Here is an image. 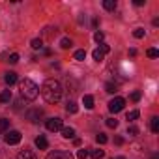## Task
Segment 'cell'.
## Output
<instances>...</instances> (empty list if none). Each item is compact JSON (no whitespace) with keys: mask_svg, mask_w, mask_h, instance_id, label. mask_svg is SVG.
<instances>
[{"mask_svg":"<svg viewBox=\"0 0 159 159\" xmlns=\"http://www.w3.org/2000/svg\"><path fill=\"white\" fill-rule=\"evenodd\" d=\"M62 84L60 81H56V79H47V81L43 83L41 86V96L47 103H58L62 99Z\"/></svg>","mask_w":159,"mask_h":159,"instance_id":"6da1fadb","label":"cell"},{"mask_svg":"<svg viewBox=\"0 0 159 159\" xmlns=\"http://www.w3.org/2000/svg\"><path fill=\"white\" fill-rule=\"evenodd\" d=\"M19 90H21V98L26 101H34L39 94V86L32 81V79H23L19 83Z\"/></svg>","mask_w":159,"mask_h":159,"instance_id":"7a4b0ae2","label":"cell"},{"mask_svg":"<svg viewBox=\"0 0 159 159\" xmlns=\"http://www.w3.org/2000/svg\"><path fill=\"white\" fill-rule=\"evenodd\" d=\"M124 107H125V99H124V98H114V99L109 101V111H111L112 114L124 111Z\"/></svg>","mask_w":159,"mask_h":159,"instance_id":"3957f363","label":"cell"},{"mask_svg":"<svg viewBox=\"0 0 159 159\" xmlns=\"http://www.w3.org/2000/svg\"><path fill=\"white\" fill-rule=\"evenodd\" d=\"M43 118V111L41 109H30V111H26V120L28 122H32V124H39V120Z\"/></svg>","mask_w":159,"mask_h":159,"instance_id":"277c9868","label":"cell"},{"mask_svg":"<svg viewBox=\"0 0 159 159\" xmlns=\"http://www.w3.org/2000/svg\"><path fill=\"white\" fill-rule=\"evenodd\" d=\"M21 139H23V135H21V131H8L6 133V137H4V140H6V144H10V146H13V144H19L21 142Z\"/></svg>","mask_w":159,"mask_h":159,"instance_id":"5b68a950","label":"cell"},{"mask_svg":"<svg viewBox=\"0 0 159 159\" xmlns=\"http://www.w3.org/2000/svg\"><path fill=\"white\" fill-rule=\"evenodd\" d=\"M45 125H47L49 131H60V129L64 127V125H62V118H49Z\"/></svg>","mask_w":159,"mask_h":159,"instance_id":"8992f818","label":"cell"},{"mask_svg":"<svg viewBox=\"0 0 159 159\" xmlns=\"http://www.w3.org/2000/svg\"><path fill=\"white\" fill-rule=\"evenodd\" d=\"M47 159H73V155L69 152H62V150H54L47 155Z\"/></svg>","mask_w":159,"mask_h":159,"instance_id":"52a82bcc","label":"cell"},{"mask_svg":"<svg viewBox=\"0 0 159 159\" xmlns=\"http://www.w3.org/2000/svg\"><path fill=\"white\" fill-rule=\"evenodd\" d=\"M15 159H38V157H36V153H34L32 150H23V152L17 153Z\"/></svg>","mask_w":159,"mask_h":159,"instance_id":"ba28073f","label":"cell"},{"mask_svg":"<svg viewBox=\"0 0 159 159\" xmlns=\"http://www.w3.org/2000/svg\"><path fill=\"white\" fill-rule=\"evenodd\" d=\"M4 81H6V84H8V86L15 84V83H17V73H13V71H8V73L4 75Z\"/></svg>","mask_w":159,"mask_h":159,"instance_id":"9c48e42d","label":"cell"},{"mask_svg":"<svg viewBox=\"0 0 159 159\" xmlns=\"http://www.w3.org/2000/svg\"><path fill=\"white\" fill-rule=\"evenodd\" d=\"M36 146H38L39 150H47V148H49V140H47L43 135H39V137L36 139Z\"/></svg>","mask_w":159,"mask_h":159,"instance_id":"30bf717a","label":"cell"},{"mask_svg":"<svg viewBox=\"0 0 159 159\" xmlns=\"http://www.w3.org/2000/svg\"><path fill=\"white\" fill-rule=\"evenodd\" d=\"M60 131H62V137L64 139H73L75 137V129L73 127H62Z\"/></svg>","mask_w":159,"mask_h":159,"instance_id":"8fae6325","label":"cell"},{"mask_svg":"<svg viewBox=\"0 0 159 159\" xmlns=\"http://www.w3.org/2000/svg\"><path fill=\"white\" fill-rule=\"evenodd\" d=\"M66 111H67L69 114H77L79 107H77V103H75V101H67V103H66Z\"/></svg>","mask_w":159,"mask_h":159,"instance_id":"7c38bea8","label":"cell"},{"mask_svg":"<svg viewBox=\"0 0 159 159\" xmlns=\"http://www.w3.org/2000/svg\"><path fill=\"white\" fill-rule=\"evenodd\" d=\"M150 127H152L153 133H159V116H152V120H150Z\"/></svg>","mask_w":159,"mask_h":159,"instance_id":"4fadbf2b","label":"cell"},{"mask_svg":"<svg viewBox=\"0 0 159 159\" xmlns=\"http://www.w3.org/2000/svg\"><path fill=\"white\" fill-rule=\"evenodd\" d=\"M11 101V90H4L0 94V103H10Z\"/></svg>","mask_w":159,"mask_h":159,"instance_id":"5bb4252c","label":"cell"},{"mask_svg":"<svg viewBox=\"0 0 159 159\" xmlns=\"http://www.w3.org/2000/svg\"><path fill=\"white\" fill-rule=\"evenodd\" d=\"M103 8L107 11H114L116 10V2H114V0H103Z\"/></svg>","mask_w":159,"mask_h":159,"instance_id":"9a60e30c","label":"cell"},{"mask_svg":"<svg viewBox=\"0 0 159 159\" xmlns=\"http://www.w3.org/2000/svg\"><path fill=\"white\" fill-rule=\"evenodd\" d=\"M10 129V120L8 118H0V133H6Z\"/></svg>","mask_w":159,"mask_h":159,"instance_id":"2e32d148","label":"cell"},{"mask_svg":"<svg viewBox=\"0 0 159 159\" xmlns=\"http://www.w3.org/2000/svg\"><path fill=\"white\" fill-rule=\"evenodd\" d=\"M83 105H84L86 109H94V98H92V96H84V98H83Z\"/></svg>","mask_w":159,"mask_h":159,"instance_id":"e0dca14e","label":"cell"},{"mask_svg":"<svg viewBox=\"0 0 159 159\" xmlns=\"http://www.w3.org/2000/svg\"><path fill=\"white\" fill-rule=\"evenodd\" d=\"M88 155H92L94 159H101V157H105V152L103 150H92V152H88Z\"/></svg>","mask_w":159,"mask_h":159,"instance_id":"ac0fdd59","label":"cell"},{"mask_svg":"<svg viewBox=\"0 0 159 159\" xmlns=\"http://www.w3.org/2000/svg\"><path fill=\"white\" fill-rule=\"evenodd\" d=\"M92 56H94V60H98V62H101V60L105 58V54H103V51H101V49H96V51L92 52Z\"/></svg>","mask_w":159,"mask_h":159,"instance_id":"d6986e66","label":"cell"},{"mask_svg":"<svg viewBox=\"0 0 159 159\" xmlns=\"http://www.w3.org/2000/svg\"><path fill=\"white\" fill-rule=\"evenodd\" d=\"M105 90H107L109 94H116V92H118V86H116L114 83H107V84H105Z\"/></svg>","mask_w":159,"mask_h":159,"instance_id":"ffe728a7","label":"cell"},{"mask_svg":"<svg viewBox=\"0 0 159 159\" xmlns=\"http://www.w3.org/2000/svg\"><path fill=\"white\" fill-rule=\"evenodd\" d=\"M129 137H137L139 135V127L137 125H127V131H125Z\"/></svg>","mask_w":159,"mask_h":159,"instance_id":"44dd1931","label":"cell"},{"mask_svg":"<svg viewBox=\"0 0 159 159\" xmlns=\"http://www.w3.org/2000/svg\"><path fill=\"white\" fill-rule=\"evenodd\" d=\"M71 45H73V41H71L69 38H62V41H60V47H62V49H69Z\"/></svg>","mask_w":159,"mask_h":159,"instance_id":"7402d4cb","label":"cell"},{"mask_svg":"<svg viewBox=\"0 0 159 159\" xmlns=\"http://www.w3.org/2000/svg\"><path fill=\"white\" fill-rule=\"evenodd\" d=\"M107 127L116 129V127H118V120H116V118H107Z\"/></svg>","mask_w":159,"mask_h":159,"instance_id":"603a6c76","label":"cell"},{"mask_svg":"<svg viewBox=\"0 0 159 159\" xmlns=\"http://www.w3.org/2000/svg\"><path fill=\"white\" fill-rule=\"evenodd\" d=\"M84 58H86V51L81 49V51H77V52H75V60L81 62V60H84Z\"/></svg>","mask_w":159,"mask_h":159,"instance_id":"cb8c5ba5","label":"cell"},{"mask_svg":"<svg viewBox=\"0 0 159 159\" xmlns=\"http://www.w3.org/2000/svg\"><path fill=\"white\" fill-rule=\"evenodd\" d=\"M139 116H140V112H139V111H131V112H127V120H129V122L137 120Z\"/></svg>","mask_w":159,"mask_h":159,"instance_id":"d4e9b609","label":"cell"},{"mask_svg":"<svg viewBox=\"0 0 159 159\" xmlns=\"http://www.w3.org/2000/svg\"><path fill=\"white\" fill-rule=\"evenodd\" d=\"M30 45H32V49H36V51H38V49H41V47H43V41H41V39H32V43H30Z\"/></svg>","mask_w":159,"mask_h":159,"instance_id":"484cf974","label":"cell"},{"mask_svg":"<svg viewBox=\"0 0 159 159\" xmlns=\"http://www.w3.org/2000/svg\"><path fill=\"white\" fill-rule=\"evenodd\" d=\"M146 56H148V58H157L159 52H157V49H148V51H146Z\"/></svg>","mask_w":159,"mask_h":159,"instance_id":"4316f807","label":"cell"},{"mask_svg":"<svg viewBox=\"0 0 159 159\" xmlns=\"http://www.w3.org/2000/svg\"><path fill=\"white\" fill-rule=\"evenodd\" d=\"M94 39H96V41H98V43H101V41H103V39H105V34H103V32H99V30H98V32H96V34H94Z\"/></svg>","mask_w":159,"mask_h":159,"instance_id":"83f0119b","label":"cell"},{"mask_svg":"<svg viewBox=\"0 0 159 159\" xmlns=\"http://www.w3.org/2000/svg\"><path fill=\"white\" fill-rule=\"evenodd\" d=\"M8 62H10V64H17V62H19V54H17V52H11L10 58H8Z\"/></svg>","mask_w":159,"mask_h":159,"instance_id":"f1b7e54d","label":"cell"},{"mask_svg":"<svg viewBox=\"0 0 159 159\" xmlns=\"http://www.w3.org/2000/svg\"><path fill=\"white\" fill-rule=\"evenodd\" d=\"M96 140L99 142V144H105L109 139H107V135H103V133H99V135H96Z\"/></svg>","mask_w":159,"mask_h":159,"instance_id":"f546056e","label":"cell"},{"mask_svg":"<svg viewBox=\"0 0 159 159\" xmlns=\"http://www.w3.org/2000/svg\"><path fill=\"white\" fill-rule=\"evenodd\" d=\"M77 157H79V159H86V157H88V150H84V148L79 150V152H77Z\"/></svg>","mask_w":159,"mask_h":159,"instance_id":"4dcf8cb0","label":"cell"},{"mask_svg":"<svg viewBox=\"0 0 159 159\" xmlns=\"http://www.w3.org/2000/svg\"><path fill=\"white\" fill-rule=\"evenodd\" d=\"M133 36H135V38H139V39H140V38H144V28H137V30L133 32Z\"/></svg>","mask_w":159,"mask_h":159,"instance_id":"1f68e13d","label":"cell"},{"mask_svg":"<svg viewBox=\"0 0 159 159\" xmlns=\"http://www.w3.org/2000/svg\"><path fill=\"white\" fill-rule=\"evenodd\" d=\"M131 99L133 101H140V92H133L131 94Z\"/></svg>","mask_w":159,"mask_h":159,"instance_id":"d6a6232c","label":"cell"},{"mask_svg":"<svg viewBox=\"0 0 159 159\" xmlns=\"http://www.w3.org/2000/svg\"><path fill=\"white\" fill-rule=\"evenodd\" d=\"M99 49L103 51V54H107V52L111 51V47H109V45H105V43H101V47H99Z\"/></svg>","mask_w":159,"mask_h":159,"instance_id":"836d02e7","label":"cell"},{"mask_svg":"<svg viewBox=\"0 0 159 159\" xmlns=\"http://www.w3.org/2000/svg\"><path fill=\"white\" fill-rule=\"evenodd\" d=\"M114 144H118V146L124 144V139H122V137H116V139H114Z\"/></svg>","mask_w":159,"mask_h":159,"instance_id":"e575fe53","label":"cell"},{"mask_svg":"<svg viewBox=\"0 0 159 159\" xmlns=\"http://www.w3.org/2000/svg\"><path fill=\"white\" fill-rule=\"evenodd\" d=\"M146 2V0H135V6H142Z\"/></svg>","mask_w":159,"mask_h":159,"instance_id":"d590c367","label":"cell"},{"mask_svg":"<svg viewBox=\"0 0 159 159\" xmlns=\"http://www.w3.org/2000/svg\"><path fill=\"white\" fill-rule=\"evenodd\" d=\"M112 159H125L124 155H118V157H112Z\"/></svg>","mask_w":159,"mask_h":159,"instance_id":"8d00e7d4","label":"cell"}]
</instances>
